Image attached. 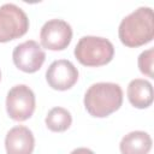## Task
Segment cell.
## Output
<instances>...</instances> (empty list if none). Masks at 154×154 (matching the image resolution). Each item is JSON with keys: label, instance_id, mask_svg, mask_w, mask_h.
<instances>
[{"label": "cell", "instance_id": "cell-14", "mask_svg": "<svg viewBox=\"0 0 154 154\" xmlns=\"http://www.w3.org/2000/svg\"><path fill=\"white\" fill-rule=\"evenodd\" d=\"M70 154H95L91 149L89 148H84V147H81V148H77V149H73Z\"/></svg>", "mask_w": 154, "mask_h": 154}, {"label": "cell", "instance_id": "cell-1", "mask_svg": "<svg viewBox=\"0 0 154 154\" xmlns=\"http://www.w3.org/2000/svg\"><path fill=\"white\" fill-rule=\"evenodd\" d=\"M119 40L126 47H140L154 37V18L150 7L142 6L128 14L119 24Z\"/></svg>", "mask_w": 154, "mask_h": 154}, {"label": "cell", "instance_id": "cell-12", "mask_svg": "<svg viewBox=\"0 0 154 154\" xmlns=\"http://www.w3.org/2000/svg\"><path fill=\"white\" fill-rule=\"evenodd\" d=\"M72 123L71 113L63 107L52 108L46 117V125L51 131L63 132L66 131Z\"/></svg>", "mask_w": 154, "mask_h": 154}, {"label": "cell", "instance_id": "cell-9", "mask_svg": "<svg viewBox=\"0 0 154 154\" xmlns=\"http://www.w3.org/2000/svg\"><path fill=\"white\" fill-rule=\"evenodd\" d=\"M34 147V135L26 126H14L6 135L5 148L7 154H32Z\"/></svg>", "mask_w": 154, "mask_h": 154}, {"label": "cell", "instance_id": "cell-2", "mask_svg": "<svg viewBox=\"0 0 154 154\" xmlns=\"http://www.w3.org/2000/svg\"><path fill=\"white\" fill-rule=\"evenodd\" d=\"M123 103V90L117 83L100 82L91 84L84 94V106L88 113L105 118L118 111Z\"/></svg>", "mask_w": 154, "mask_h": 154}, {"label": "cell", "instance_id": "cell-6", "mask_svg": "<svg viewBox=\"0 0 154 154\" xmlns=\"http://www.w3.org/2000/svg\"><path fill=\"white\" fill-rule=\"evenodd\" d=\"M72 38L71 25L63 19H51L43 24L40 32L42 47L51 51L65 49Z\"/></svg>", "mask_w": 154, "mask_h": 154}, {"label": "cell", "instance_id": "cell-11", "mask_svg": "<svg viewBox=\"0 0 154 154\" xmlns=\"http://www.w3.org/2000/svg\"><path fill=\"white\" fill-rule=\"evenodd\" d=\"M152 148V138L144 131H131L125 135L119 144L122 154H148Z\"/></svg>", "mask_w": 154, "mask_h": 154}, {"label": "cell", "instance_id": "cell-3", "mask_svg": "<svg viewBox=\"0 0 154 154\" xmlns=\"http://www.w3.org/2000/svg\"><path fill=\"white\" fill-rule=\"evenodd\" d=\"M76 59L84 66L96 67L108 64L114 55L112 42L105 37L83 36L75 47Z\"/></svg>", "mask_w": 154, "mask_h": 154}, {"label": "cell", "instance_id": "cell-8", "mask_svg": "<svg viewBox=\"0 0 154 154\" xmlns=\"http://www.w3.org/2000/svg\"><path fill=\"white\" fill-rule=\"evenodd\" d=\"M46 79L51 88L55 90H67L75 85L78 79V70L65 59L53 61L46 71Z\"/></svg>", "mask_w": 154, "mask_h": 154}, {"label": "cell", "instance_id": "cell-7", "mask_svg": "<svg viewBox=\"0 0 154 154\" xmlns=\"http://www.w3.org/2000/svg\"><path fill=\"white\" fill-rule=\"evenodd\" d=\"M12 59L19 70L26 73H34L41 69L46 54L36 41L29 40L16 46L12 53Z\"/></svg>", "mask_w": 154, "mask_h": 154}, {"label": "cell", "instance_id": "cell-10", "mask_svg": "<svg viewBox=\"0 0 154 154\" xmlns=\"http://www.w3.org/2000/svg\"><path fill=\"white\" fill-rule=\"evenodd\" d=\"M128 99L136 108H147L153 102V87L149 81L136 78L128 85Z\"/></svg>", "mask_w": 154, "mask_h": 154}, {"label": "cell", "instance_id": "cell-5", "mask_svg": "<svg viewBox=\"0 0 154 154\" xmlns=\"http://www.w3.org/2000/svg\"><path fill=\"white\" fill-rule=\"evenodd\" d=\"M6 111L17 122L29 119L35 111V94L25 84L12 87L6 96Z\"/></svg>", "mask_w": 154, "mask_h": 154}, {"label": "cell", "instance_id": "cell-15", "mask_svg": "<svg viewBox=\"0 0 154 154\" xmlns=\"http://www.w3.org/2000/svg\"><path fill=\"white\" fill-rule=\"evenodd\" d=\"M0 79H1V71H0Z\"/></svg>", "mask_w": 154, "mask_h": 154}, {"label": "cell", "instance_id": "cell-4", "mask_svg": "<svg viewBox=\"0 0 154 154\" xmlns=\"http://www.w3.org/2000/svg\"><path fill=\"white\" fill-rule=\"evenodd\" d=\"M29 29L26 13L14 4L0 6V42H8L23 36Z\"/></svg>", "mask_w": 154, "mask_h": 154}, {"label": "cell", "instance_id": "cell-13", "mask_svg": "<svg viewBox=\"0 0 154 154\" xmlns=\"http://www.w3.org/2000/svg\"><path fill=\"white\" fill-rule=\"evenodd\" d=\"M153 58H154V49L149 48L142 52L138 57V69L143 75L153 77Z\"/></svg>", "mask_w": 154, "mask_h": 154}]
</instances>
